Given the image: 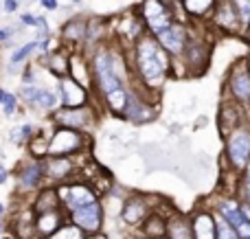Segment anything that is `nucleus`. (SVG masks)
Instances as JSON below:
<instances>
[{
    "label": "nucleus",
    "mask_w": 250,
    "mask_h": 239,
    "mask_svg": "<svg viewBox=\"0 0 250 239\" xmlns=\"http://www.w3.org/2000/svg\"><path fill=\"white\" fill-rule=\"evenodd\" d=\"M136 64L138 73L147 83L163 81V77L169 70L167 53L163 51V44H158L151 38H141L136 44Z\"/></svg>",
    "instance_id": "nucleus-1"
},
{
    "label": "nucleus",
    "mask_w": 250,
    "mask_h": 239,
    "mask_svg": "<svg viewBox=\"0 0 250 239\" xmlns=\"http://www.w3.org/2000/svg\"><path fill=\"white\" fill-rule=\"evenodd\" d=\"M95 77H97V83L101 86V90H104L105 95H110V92L123 88L121 86V73L117 70V61L112 60V55H110L108 51L97 53V57H95Z\"/></svg>",
    "instance_id": "nucleus-2"
},
{
    "label": "nucleus",
    "mask_w": 250,
    "mask_h": 239,
    "mask_svg": "<svg viewBox=\"0 0 250 239\" xmlns=\"http://www.w3.org/2000/svg\"><path fill=\"white\" fill-rule=\"evenodd\" d=\"M229 158L237 169L248 165L250 160V132L248 130H239L233 132L229 139Z\"/></svg>",
    "instance_id": "nucleus-3"
},
{
    "label": "nucleus",
    "mask_w": 250,
    "mask_h": 239,
    "mask_svg": "<svg viewBox=\"0 0 250 239\" xmlns=\"http://www.w3.org/2000/svg\"><path fill=\"white\" fill-rule=\"evenodd\" d=\"M82 143H83L82 136H79L75 130L66 127V130H60V132L53 134L46 152L51 154V156H62V154H70L73 149H79L82 147Z\"/></svg>",
    "instance_id": "nucleus-4"
},
{
    "label": "nucleus",
    "mask_w": 250,
    "mask_h": 239,
    "mask_svg": "<svg viewBox=\"0 0 250 239\" xmlns=\"http://www.w3.org/2000/svg\"><path fill=\"white\" fill-rule=\"evenodd\" d=\"M101 218H104V215H101V206L97 204V202L73 211V222L86 233H97L99 231L101 228Z\"/></svg>",
    "instance_id": "nucleus-5"
},
{
    "label": "nucleus",
    "mask_w": 250,
    "mask_h": 239,
    "mask_svg": "<svg viewBox=\"0 0 250 239\" xmlns=\"http://www.w3.org/2000/svg\"><path fill=\"white\" fill-rule=\"evenodd\" d=\"M60 198L64 200V204L70 209V213L77 211V209H82V206H88V204H92V202H97L92 189L83 187V184H73V187L62 189Z\"/></svg>",
    "instance_id": "nucleus-6"
},
{
    "label": "nucleus",
    "mask_w": 250,
    "mask_h": 239,
    "mask_svg": "<svg viewBox=\"0 0 250 239\" xmlns=\"http://www.w3.org/2000/svg\"><path fill=\"white\" fill-rule=\"evenodd\" d=\"M220 213H222V218L237 231L239 239H250V222L244 218L242 209H239L237 204H233V202H222Z\"/></svg>",
    "instance_id": "nucleus-7"
},
{
    "label": "nucleus",
    "mask_w": 250,
    "mask_h": 239,
    "mask_svg": "<svg viewBox=\"0 0 250 239\" xmlns=\"http://www.w3.org/2000/svg\"><path fill=\"white\" fill-rule=\"evenodd\" d=\"M143 13H145L147 24H149L156 33L169 26V11L163 4V0H145V4H143Z\"/></svg>",
    "instance_id": "nucleus-8"
},
{
    "label": "nucleus",
    "mask_w": 250,
    "mask_h": 239,
    "mask_svg": "<svg viewBox=\"0 0 250 239\" xmlns=\"http://www.w3.org/2000/svg\"><path fill=\"white\" fill-rule=\"evenodd\" d=\"M191 231H193V239H215V215H211L208 211H198V215L191 219Z\"/></svg>",
    "instance_id": "nucleus-9"
},
{
    "label": "nucleus",
    "mask_w": 250,
    "mask_h": 239,
    "mask_svg": "<svg viewBox=\"0 0 250 239\" xmlns=\"http://www.w3.org/2000/svg\"><path fill=\"white\" fill-rule=\"evenodd\" d=\"M158 42L163 44V48H167V51H171V53H182L185 51V42H187V33H185V29L182 26H178V24H169L167 29H163V31H158Z\"/></svg>",
    "instance_id": "nucleus-10"
},
{
    "label": "nucleus",
    "mask_w": 250,
    "mask_h": 239,
    "mask_svg": "<svg viewBox=\"0 0 250 239\" xmlns=\"http://www.w3.org/2000/svg\"><path fill=\"white\" fill-rule=\"evenodd\" d=\"M62 101L66 108H82L86 101V90L75 79H62Z\"/></svg>",
    "instance_id": "nucleus-11"
},
{
    "label": "nucleus",
    "mask_w": 250,
    "mask_h": 239,
    "mask_svg": "<svg viewBox=\"0 0 250 239\" xmlns=\"http://www.w3.org/2000/svg\"><path fill=\"white\" fill-rule=\"evenodd\" d=\"M230 90L239 101H244L246 105L250 103V73L244 66L235 68L233 77H230Z\"/></svg>",
    "instance_id": "nucleus-12"
},
{
    "label": "nucleus",
    "mask_w": 250,
    "mask_h": 239,
    "mask_svg": "<svg viewBox=\"0 0 250 239\" xmlns=\"http://www.w3.org/2000/svg\"><path fill=\"white\" fill-rule=\"evenodd\" d=\"M55 119H57V123H62V125L73 130V127L86 125L88 119H90V112L83 108H66V110H62V112H57Z\"/></svg>",
    "instance_id": "nucleus-13"
},
{
    "label": "nucleus",
    "mask_w": 250,
    "mask_h": 239,
    "mask_svg": "<svg viewBox=\"0 0 250 239\" xmlns=\"http://www.w3.org/2000/svg\"><path fill=\"white\" fill-rule=\"evenodd\" d=\"M22 95H24L33 105L44 108V110L53 108V105L57 103V97L53 95L51 90H44V88H38V86H26L24 90H22Z\"/></svg>",
    "instance_id": "nucleus-14"
},
{
    "label": "nucleus",
    "mask_w": 250,
    "mask_h": 239,
    "mask_svg": "<svg viewBox=\"0 0 250 239\" xmlns=\"http://www.w3.org/2000/svg\"><path fill=\"white\" fill-rule=\"evenodd\" d=\"M62 226V219L57 211H46V213H38V222H35V228H38L42 235H53L57 228Z\"/></svg>",
    "instance_id": "nucleus-15"
},
{
    "label": "nucleus",
    "mask_w": 250,
    "mask_h": 239,
    "mask_svg": "<svg viewBox=\"0 0 250 239\" xmlns=\"http://www.w3.org/2000/svg\"><path fill=\"white\" fill-rule=\"evenodd\" d=\"M70 169H73V165H70L68 158H62V156H55L51 158V160L46 162V169H44V174H48L51 178H64V176L70 174Z\"/></svg>",
    "instance_id": "nucleus-16"
},
{
    "label": "nucleus",
    "mask_w": 250,
    "mask_h": 239,
    "mask_svg": "<svg viewBox=\"0 0 250 239\" xmlns=\"http://www.w3.org/2000/svg\"><path fill=\"white\" fill-rule=\"evenodd\" d=\"M167 233L171 239H193L191 222H187L185 218H173L167 226Z\"/></svg>",
    "instance_id": "nucleus-17"
},
{
    "label": "nucleus",
    "mask_w": 250,
    "mask_h": 239,
    "mask_svg": "<svg viewBox=\"0 0 250 239\" xmlns=\"http://www.w3.org/2000/svg\"><path fill=\"white\" fill-rule=\"evenodd\" d=\"M145 213H147V209L143 204V200H129L123 209V219L127 224H138L145 218Z\"/></svg>",
    "instance_id": "nucleus-18"
},
{
    "label": "nucleus",
    "mask_w": 250,
    "mask_h": 239,
    "mask_svg": "<svg viewBox=\"0 0 250 239\" xmlns=\"http://www.w3.org/2000/svg\"><path fill=\"white\" fill-rule=\"evenodd\" d=\"M57 202H60V196H57L55 191H42L38 196V202H35V211H38V213L57 211Z\"/></svg>",
    "instance_id": "nucleus-19"
},
{
    "label": "nucleus",
    "mask_w": 250,
    "mask_h": 239,
    "mask_svg": "<svg viewBox=\"0 0 250 239\" xmlns=\"http://www.w3.org/2000/svg\"><path fill=\"white\" fill-rule=\"evenodd\" d=\"M51 239H83V231L77 226V224H66V226H60L55 233L51 235Z\"/></svg>",
    "instance_id": "nucleus-20"
},
{
    "label": "nucleus",
    "mask_w": 250,
    "mask_h": 239,
    "mask_svg": "<svg viewBox=\"0 0 250 239\" xmlns=\"http://www.w3.org/2000/svg\"><path fill=\"white\" fill-rule=\"evenodd\" d=\"M215 224H217V235L215 239H239L237 231H235L233 226H230L229 222H226L222 215H215Z\"/></svg>",
    "instance_id": "nucleus-21"
},
{
    "label": "nucleus",
    "mask_w": 250,
    "mask_h": 239,
    "mask_svg": "<svg viewBox=\"0 0 250 239\" xmlns=\"http://www.w3.org/2000/svg\"><path fill=\"white\" fill-rule=\"evenodd\" d=\"M217 22L224 24L226 29H235V9L230 2H224V7L217 11Z\"/></svg>",
    "instance_id": "nucleus-22"
},
{
    "label": "nucleus",
    "mask_w": 250,
    "mask_h": 239,
    "mask_svg": "<svg viewBox=\"0 0 250 239\" xmlns=\"http://www.w3.org/2000/svg\"><path fill=\"white\" fill-rule=\"evenodd\" d=\"M40 171H42V167H40L38 162L29 165V167H26V169L20 174L22 182H24L26 187H35V184H38V180H40Z\"/></svg>",
    "instance_id": "nucleus-23"
},
{
    "label": "nucleus",
    "mask_w": 250,
    "mask_h": 239,
    "mask_svg": "<svg viewBox=\"0 0 250 239\" xmlns=\"http://www.w3.org/2000/svg\"><path fill=\"white\" fill-rule=\"evenodd\" d=\"M213 2L215 0H185V7L191 13H195V16H202V13H207L213 7Z\"/></svg>",
    "instance_id": "nucleus-24"
},
{
    "label": "nucleus",
    "mask_w": 250,
    "mask_h": 239,
    "mask_svg": "<svg viewBox=\"0 0 250 239\" xmlns=\"http://www.w3.org/2000/svg\"><path fill=\"white\" fill-rule=\"evenodd\" d=\"M33 48H38V44L35 42H31V44H24V46H20L16 53L11 55V64H18V61H24L26 57L33 53Z\"/></svg>",
    "instance_id": "nucleus-25"
},
{
    "label": "nucleus",
    "mask_w": 250,
    "mask_h": 239,
    "mask_svg": "<svg viewBox=\"0 0 250 239\" xmlns=\"http://www.w3.org/2000/svg\"><path fill=\"white\" fill-rule=\"evenodd\" d=\"M0 103H2V110H4V114H13V110H16V97L13 95H9V92H4V90H0Z\"/></svg>",
    "instance_id": "nucleus-26"
},
{
    "label": "nucleus",
    "mask_w": 250,
    "mask_h": 239,
    "mask_svg": "<svg viewBox=\"0 0 250 239\" xmlns=\"http://www.w3.org/2000/svg\"><path fill=\"white\" fill-rule=\"evenodd\" d=\"M239 7V18L242 22H250V0H233Z\"/></svg>",
    "instance_id": "nucleus-27"
},
{
    "label": "nucleus",
    "mask_w": 250,
    "mask_h": 239,
    "mask_svg": "<svg viewBox=\"0 0 250 239\" xmlns=\"http://www.w3.org/2000/svg\"><path fill=\"white\" fill-rule=\"evenodd\" d=\"M42 4H44L46 9H55V7H57V0H42Z\"/></svg>",
    "instance_id": "nucleus-28"
},
{
    "label": "nucleus",
    "mask_w": 250,
    "mask_h": 239,
    "mask_svg": "<svg viewBox=\"0 0 250 239\" xmlns=\"http://www.w3.org/2000/svg\"><path fill=\"white\" fill-rule=\"evenodd\" d=\"M2 182H7V169L0 165V184H2Z\"/></svg>",
    "instance_id": "nucleus-29"
},
{
    "label": "nucleus",
    "mask_w": 250,
    "mask_h": 239,
    "mask_svg": "<svg viewBox=\"0 0 250 239\" xmlns=\"http://www.w3.org/2000/svg\"><path fill=\"white\" fill-rule=\"evenodd\" d=\"M9 35H11V29H4V31H0V40H7Z\"/></svg>",
    "instance_id": "nucleus-30"
},
{
    "label": "nucleus",
    "mask_w": 250,
    "mask_h": 239,
    "mask_svg": "<svg viewBox=\"0 0 250 239\" xmlns=\"http://www.w3.org/2000/svg\"><path fill=\"white\" fill-rule=\"evenodd\" d=\"M246 189H248V200H250V178H246Z\"/></svg>",
    "instance_id": "nucleus-31"
},
{
    "label": "nucleus",
    "mask_w": 250,
    "mask_h": 239,
    "mask_svg": "<svg viewBox=\"0 0 250 239\" xmlns=\"http://www.w3.org/2000/svg\"><path fill=\"white\" fill-rule=\"evenodd\" d=\"M4 213V209H2V204H0V215H2Z\"/></svg>",
    "instance_id": "nucleus-32"
},
{
    "label": "nucleus",
    "mask_w": 250,
    "mask_h": 239,
    "mask_svg": "<svg viewBox=\"0 0 250 239\" xmlns=\"http://www.w3.org/2000/svg\"><path fill=\"white\" fill-rule=\"evenodd\" d=\"M248 73H250V60H248Z\"/></svg>",
    "instance_id": "nucleus-33"
},
{
    "label": "nucleus",
    "mask_w": 250,
    "mask_h": 239,
    "mask_svg": "<svg viewBox=\"0 0 250 239\" xmlns=\"http://www.w3.org/2000/svg\"><path fill=\"white\" fill-rule=\"evenodd\" d=\"M0 233H2V226H0Z\"/></svg>",
    "instance_id": "nucleus-34"
},
{
    "label": "nucleus",
    "mask_w": 250,
    "mask_h": 239,
    "mask_svg": "<svg viewBox=\"0 0 250 239\" xmlns=\"http://www.w3.org/2000/svg\"><path fill=\"white\" fill-rule=\"evenodd\" d=\"M75 2H79V0H75Z\"/></svg>",
    "instance_id": "nucleus-35"
},
{
    "label": "nucleus",
    "mask_w": 250,
    "mask_h": 239,
    "mask_svg": "<svg viewBox=\"0 0 250 239\" xmlns=\"http://www.w3.org/2000/svg\"><path fill=\"white\" fill-rule=\"evenodd\" d=\"M248 35H250V33H248Z\"/></svg>",
    "instance_id": "nucleus-36"
}]
</instances>
